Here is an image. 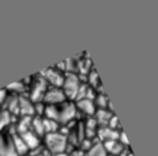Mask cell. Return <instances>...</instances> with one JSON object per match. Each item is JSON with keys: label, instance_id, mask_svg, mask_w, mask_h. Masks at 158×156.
I'll use <instances>...</instances> for the list:
<instances>
[{"label": "cell", "instance_id": "cell-1", "mask_svg": "<svg viewBox=\"0 0 158 156\" xmlns=\"http://www.w3.org/2000/svg\"><path fill=\"white\" fill-rule=\"evenodd\" d=\"M44 144H46V150L49 154L57 155V154H63L67 149L68 139L67 135L63 132H51L44 135Z\"/></svg>", "mask_w": 158, "mask_h": 156}, {"label": "cell", "instance_id": "cell-2", "mask_svg": "<svg viewBox=\"0 0 158 156\" xmlns=\"http://www.w3.org/2000/svg\"><path fill=\"white\" fill-rule=\"evenodd\" d=\"M79 85H80V80H79V76L74 72H68L65 76H64V80H63V93L67 97H69L70 99H75L77 97V92L79 89Z\"/></svg>", "mask_w": 158, "mask_h": 156}, {"label": "cell", "instance_id": "cell-3", "mask_svg": "<svg viewBox=\"0 0 158 156\" xmlns=\"http://www.w3.org/2000/svg\"><path fill=\"white\" fill-rule=\"evenodd\" d=\"M48 89V83L41 77L38 76L37 79L32 80L31 85H30V93H28V98L33 102V103H38L43 100L44 93Z\"/></svg>", "mask_w": 158, "mask_h": 156}, {"label": "cell", "instance_id": "cell-4", "mask_svg": "<svg viewBox=\"0 0 158 156\" xmlns=\"http://www.w3.org/2000/svg\"><path fill=\"white\" fill-rule=\"evenodd\" d=\"M40 76H41L47 83L52 84V85L56 87V88L62 87L63 80H64V76H63V73H62L59 69L53 68V67H51V68H46L43 72L40 73Z\"/></svg>", "mask_w": 158, "mask_h": 156}, {"label": "cell", "instance_id": "cell-5", "mask_svg": "<svg viewBox=\"0 0 158 156\" xmlns=\"http://www.w3.org/2000/svg\"><path fill=\"white\" fill-rule=\"evenodd\" d=\"M65 100V95L63 93V90L60 88H48L47 92L44 93L43 97V103H46V105H57V104H62Z\"/></svg>", "mask_w": 158, "mask_h": 156}, {"label": "cell", "instance_id": "cell-6", "mask_svg": "<svg viewBox=\"0 0 158 156\" xmlns=\"http://www.w3.org/2000/svg\"><path fill=\"white\" fill-rule=\"evenodd\" d=\"M75 115H77V106L73 103H62V106H59L58 124H65L70 121Z\"/></svg>", "mask_w": 158, "mask_h": 156}, {"label": "cell", "instance_id": "cell-7", "mask_svg": "<svg viewBox=\"0 0 158 156\" xmlns=\"http://www.w3.org/2000/svg\"><path fill=\"white\" fill-rule=\"evenodd\" d=\"M19 115L21 116L35 115V104L28 97L19 95Z\"/></svg>", "mask_w": 158, "mask_h": 156}, {"label": "cell", "instance_id": "cell-8", "mask_svg": "<svg viewBox=\"0 0 158 156\" xmlns=\"http://www.w3.org/2000/svg\"><path fill=\"white\" fill-rule=\"evenodd\" d=\"M0 156H19L15 151L11 135L10 134H1L0 137Z\"/></svg>", "mask_w": 158, "mask_h": 156}, {"label": "cell", "instance_id": "cell-9", "mask_svg": "<svg viewBox=\"0 0 158 156\" xmlns=\"http://www.w3.org/2000/svg\"><path fill=\"white\" fill-rule=\"evenodd\" d=\"M20 136H21V139L23 140L25 145L27 146L28 151H30V150H36V149H38V146H40V137H38L33 131L28 130V131L21 134Z\"/></svg>", "mask_w": 158, "mask_h": 156}, {"label": "cell", "instance_id": "cell-10", "mask_svg": "<svg viewBox=\"0 0 158 156\" xmlns=\"http://www.w3.org/2000/svg\"><path fill=\"white\" fill-rule=\"evenodd\" d=\"M99 137L104 141H109V140H118V131L115 130V129H111L109 126H102L100 129H98V132Z\"/></svg>", "mask_w": 158, "mask_h": 156}, {"label": "cell", "instance_id": "cell-11", "mask_svg": "<svg viewBox=\"0 0 158 156\" xmlns=\"http://www.w3.org/2000/svg\"><path fill=\"white\" fill-rule=\"evenodd\" d=\"M32 118L33 116H21L16 125H15V134H23L28 130H31V123H32Z\"/></svg>", "mask_w": 158, "mask_h": 156}, {"label": "cell", "instance_id": "cell-12", "mask_svg": "<svg viewBox=\"0 0 158 156\" xmlns=\"http://www.w3.org/2000/svg\"><path fill=\"white\" fill-rule=\"evenodd\" d=\"M11 140H12V144H14V147H15V151L19 156H23L28 152V149L27 146L25 145L23 140L21 139V136L19 134H11Z\"/></svg>", "mask_w": 158, "mask_h": 156}, {"label": "cell", "instance_id": "cell-13", "mask_svg": "<svg viewBox=\"0 0 158 156\" xmlns=\"http://www.w3.org/2000/svg\"><path fill=\"white\" fill-rule=\"evenodd\" d=\"M77 108H79L80 111H83L84 114H88V115H94L96 109H95V103L90 99H81V100H78Z\"/></svg>", "mask_w": 158, "mask_h": 156}, {"label": "cell", "instance_id": "cell-14", "mask_svg": "<svg viewBox=\"0 0 158 156\" xmlns=\"http://www.w3.org/2000/svg\"><path fill=\"white\" fill-rule=\"evenodd\" d=\"M104 147L106 150V152H111L114 155H117V154H121L122 150H123V145L118 141V140H109V141H104Z\"/></svg>", "mask_w": 158, "mask_h": 156}, {"label": "cell", "instance_id": "cell-15", "mask_svg": "<svg viewBox=\"0 0 158 156\" xmlns=\"http://www.w3.org/2000/svg\"><path fill=\"white\" fill-rule=\"evenodd\" d=\"M31 131H33L38 137L46 135V132H44V128H43V118H40V116H35V118H32Z\"/></svg>", "mask_w": 158, "mask_h": 156}, {"label": "cell", "instance_id": "cell-16", "mask_svg": "<svg viewBox=\"0 0 158 156\" xmlns=\"http://www.w3.org/2000/svg\"><path fill=\"white\" fill-rule=\"evenodd\" d=\"M96 126H98V123L94 118H90V119L86 120V123L84 125V132H85V136L88 139H91L96 135V132H98Z\"/></svg>", "mask_w": 158, "mask_h": 156}, {"label": "cell", "instance_id": "cell-17", "mask_svg": "<svg viewBox=\"0 0 158 156\" xmlns=\"http://www.w3.org/2000/svg\"><path fill=\"white\" fill-rule=\"evenodd\" d=\"M26 85L23 84L22 80H19V82H15V83H11L10 85H7L5 89L7 93H11V94H15V95H21L25 90H26Z\"/></svg>", "mask_w": 158, "mask_h": 156}, {"label": "cell", "instance_id": "cell-18", "mask_svg": "<svg viewBox=\"0 0 158 156\" xmlns=\"http://www.w3.org/2000/svg\"><path fill=\"white\" fill-rule=\"evenodd\" d=\"M95 114H96V119H95L96 123L98 124H101L104 126L109 124V120L112 116V113L109 111L107 109H99L98 111H95Z\"/></svg>", "mask_w": 158, "mask_h": 156}, {"label": "cell", "instance_id": "cell-19", "mask_svg": "<svg viewBox=\"0 0 158 156\" xmlns=\"http://www.w3.org/2000/svg\"><path fill=\"white\" fill-rule=\"evenodd\" d=\"M12 124V115L4 108L0 109V131Z\"/></svg>", "mask_w": 158, "mask_h": 156}, {"label": "cell", "instance_id": "cell-20", "mask_svg": "<svg viewBox=\"0 0 158 156\" xmlns=\"http://www.w3.org/2000/svg\"><path fill=\"white\" fill-rule=\"evenodd\" d=\"M43 115L46 119H51L58 123V116H59V106L58 105H46L44 106V113Z\"/></svg>", "mask_w": 158, "mask_h": 156}, {"label": "cell", "instance_id": "cell-21", "mask_svg": "<svg viewBox=\"0 0 158 156\" xmlns=\"http://www.w3.org/2000/svg\"><path fill=\"white\" fill-rule=\"evenodd\" d=\"M85 156H106V150L101 142H96L91 145Z\"/></svg>", "mask_w": 158, "mask_h": 156}, {"label": "cell", "instance_id": "cell-22", "mask_svg": "<svg viewBox=\"0 0 158 156\" xmlns=\"http://www.w3.org/2000/svg\"><path fill=\"white\" fill-rule=\"evenodd\" d=\"M58 126H59V124H58L57 121L43 118V128H44V132H46V134L57 132V131H58Z\"/></svg>", "mask_w": 158, "mask_h": 156}, {"label": "cell", "instance_id": "cell-23", "mask_svg": "<svg viewBox=\"0 0 158 156\" xmlns=\"http://www.w3.org/2000/svg\"><path fill=\"white\" fill-rule=\"evenodd\" d=\"M88 82L91 87H98L100 84V80H99V74L96 73V71L93 68L89 73H88Z\"/></svg>", "mask_w": 158, "mask_h": 156}, {"label": "cell", "instance_id": "cell-24", "mask_svg": "<svg viewBox=\"0 0 158 156\" xmlns=\"http://www.w3.org/2000/svg\"><path fill=\"white\" fill-rule=\"evenodd\" d=\"M110 100L109 98L105 95V93H100L98 97H96V104L100 106V109H106L107 105H109Z\"/></svg>", "mask_w": 158, "mask_h": 156}, {"label": "cell", "instance_id": "cell-25", "mask_svg": "<svg viewBox=\"0 0 158 156\" xmlns=\"http://www.w3.org/2000/svg\"><path fill=\"white\" fill-rule=\"evenodd\" d=\"M86 90H88V85L84 84V83H80L79 89H78V92H77V97H75V99H77V100L85 99V97H86Z\"/></svg>", "mask_w": 158, "mask_h": 156}, {"label": "cell", "instance_id": "cell-26", "mask_svg": "<svg viewBox=\"0 0 158 156\" xmlns=\"http://www.w3.org/2000/svg\"><path fill=\"white\" fill-rule=\"evenodd\" d=\"M33 104H35V114H36V116L42 118V115H43V113H44V106H46V104H44L43 102H38V103H33Z\"/></svg>", "mask_w": 158, "mask_h": 156}, {"label": "cell", "instance_id": "cell-27", "mask_svg": "<svg viewBox=\"0 0 158 156\" xmlns=\"http://www.w3.org/2000/svg\"><path fill=\"white\" fill-rule=\"evenodd\" d=\"M109 128H111V129H115L116 130V128H118L120 126V124H118V119H117V116L115 115V114H112V116L110 118V120H109Z\"/></svg>", "mask_w": 158, "mask_h": 156}, {"label": "cell", "instance_id": "cell-28", "mask_svg": "<svg viewBox=\"0 0 158 156\" xmlns=\"http://www.w3.org/2000/svg\"><path fill=\"white\" fill-rule=\"evenodd\" d=\"M80 146H81V151H84V150H89V149L91 147V142H90L89 139H84V140L80 142Z\"/></svg>", "mask_w": 158, "mask_h": 156}, {"label": "cell", "instance_id": "cell-29", "mask_svg": "<svg viewBox=\"0 0 158 156\" xmlns=\"http://www.w3.org/2000/svg\"><path fill=\"white\" fill-rule=\"evenodd\" d=\"M118 141L122 145H128V139L126 137V135H125L123 131H120V134H118Z\"/></svg>", "mask_w": 158, "mask_h": 156}, {"label": "cell", "instance_id": "cell-30", "mask_svg": "<svg viewBox=\"0 0 158 156\" xmlns=\"http://www.w3.org/2000/svg\"><path fill=\"white\" fill-rule=\"evenodd\" d=\"M6 95H7V92H6V89H5V88H4V89H0V108H1V105L4 104Z\"/></svg>", "mask_w": 158, "mask_h": 156}, {"label": "cell", "instance_id": "cell-31", "mask_svg": "<svg viewBox=\"0 0 158 156\" xmlns=\"http://www.w3.org/2000/svg\"><path fill=\"white\" fill-rule=\"evenodd\" d=\"M69 156H85V154H84V151H81V150H75V151H73Z\"/></svg>", "mask_w": 158, "mask_h": 156}, {"label": "cell", "instance_id": "cell-32", "mask_svg": "<svg viewBox=\"0 0 158 156\" xmlns=\"http://www.w3.org/2000/svg\"><path fill=\"white\" fill-rule=\"evenodd\" d=\"M53 156H68L65 152H63V154H57V155H53Z\"/></svg>", "mask_w": 158, "mask_h": 156}]
</instances>
